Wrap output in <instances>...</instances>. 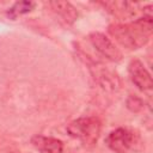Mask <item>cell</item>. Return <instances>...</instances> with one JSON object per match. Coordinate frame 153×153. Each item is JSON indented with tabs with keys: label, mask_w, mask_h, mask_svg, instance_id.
<instances>
[{
	"label": "cell",
	"mask_w": 153,
	"mask_h": 153,
	"mask_svg": "<svg viewBox=\"0 0 153 153\" xmlns=\"http://www.w3.org/2000/svg\"><path fill=\"white\" fill-rule=\"evenodd\" d=\"M31 142L42 153H62V151H63L62 141L54 139V137L36 135L32 137Z\"/></svg>",
	"instance_id": "cell-6"
},
{
	"label": "cell",
	"mask_w": 153,
	"mask_h": 153,
	"mask_svg": "<svg viewBox=\"0 0 153 153\" xmlns=\"http://www.w3.org/2000/svg\"><path fill=\"white\" fill-rule=\"evenodd\" d=\"M67 131L72 137L80 140L84 145H93L100 134V122L96 117H81L71 122Z\"/></svg>",
	"instance_id": "cell-2"
},
{
	"label": "cell",
	"mask_w": 153,
	"mask_h": 153,
	"mask_svg": "<svg viewBox=\"0 0 153 153\" xmlns=\"http://www.w3.org/2000/svg\"><path fill=\"white\" fill-rule=\"evenodd\" d=\"M105 142L108 147L115 153H128L134 148L136 139L134 131H131L130 129L117 128L108 135Z\"/></svg>",
	"instance_id": "cell-3"
},
{
	"label": "cell",
	"mask_w": 153,
	"mask_h": 153,
	"mask_svg": "<svg viewBox=\"0 0 153 153\" xmlns=\"http://www.w3.org/2000/svg\"><path fill=\"white\" fill-rule=\"evenodd\" d=\"M49 6L68 23H73L78 18L76 8L68 1H50Z\"/></svg>",
	"instance_id": "cell-7"
},
{
	"label": "cell",
	"mask_w": 153,
	"mask_h": 153,
	"mask_svg": "<svg viewBox=\"0 0 153 153\" xmlns=\"http://www.w3.org/2000/svg\"><path fill=\"white\" fill-rule=\"evenodd\" d=\"M129 75L131 81L141 90V91H149L153 86L152 76L149 72L146 69L145 65L140 60H131L128 66Z\"/></svg>",
	"instance_id": "cell-5"
},
{
	"label": "cell",
	"mask_w": 153,
	"mask_h": 153,
	"mask_svg": "<svg viewBox=\"0 0 153 153\" xmlns=\"http://www.w3.org/2000/svg\"><path fill=\"white\" fill-rule=\"evenodd\" d=\"M109 33L128 49L141 48L148 42L152 33V17L145 16L129 24L110 25Z\"/></svg>",
	"instance_id": "cell-1"
},
{
	"label": "cell",
	"mask_w": 153,
	"mask_h": 153,
	"mask_svg": "<svg viewBox=\"0 0 153 153\" xmlns=\"http://www.w3.org/2000/svg\"><path fill=\"white\" fill-rule=\"evenodd\" d=\"M127 104H128V108L133 111H139L142 108V102L136 97H129Z\"/></svg>",
	"instance_id": "cell-9"
},
{
	"label": "cell",
	"mask_w": 153,
	"mask_h": 153,
	"mask_svg": "<svg viewBox=\"0 0 153 153\" xmlns=\"http://www.w3.org/2000/svg\"><path fill=\"white\" fill-rule=\"evenodd\" d=\"M33 6H35V4L31 2V1H19V2H16L11 7V10H10L8 13L11 14V17L16 18V17H18L20 14H24V13L30 12L33 8Z\"/></svg>",
	"instance_id": "cell-8"
},
{
	"label": "cell",
	"mask_w": 153,
	"mask_h": 153,
	"mask_svg": "<svg viewBox=\"0 0 153 153\" xmlns=\"http://www.w3.org/2000/svg\"><path fill=\"white\" fill-rule=\"evenodd\" d=\"M90 41L92 45L96 48V50L102 54L104 57H106L110 61L117 62L122 59V53L116 48V45L111 42L110 38H108L104 33L100 32H92L90 35Z\"/></svg>",
	"instance_id": "cell-4"
}]
</instances>
